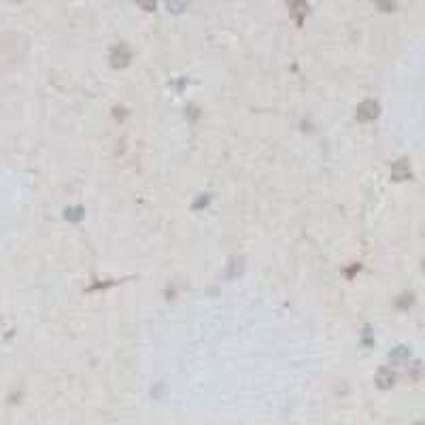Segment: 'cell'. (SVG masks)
I'll return each instance as SVG.
<instances>
[{
    "label": "cell",
    "instance_id": "obj_1",
    "mask_svg": "<svg viewBox=\"0 0 425 425\" xmlns=\"http://www.w3.org/2000/svg\"><path fill=\"white\" fill-rule=\"evenodd\" d=\"M128 60H130V51L128 49H124V47H117V49H113V55H111V64L115 68H124L126 64H128Z\"/></svg>",
    "mask_w": 425,
    "mask_h": 425
},
{
    "label": "cell",
    "instance_id": "obj_2",
    "mask_svg": "<svg viewBox=\"0 0 425 425\" xmlns=\"http://www.w3.org/2000/svg\"><path fill=\"white\" fill-rule=\"evenodd\" d=\"M374 115H376V105H374L372 100H366L364 105L357 108V117H359V119H364V121L374 119Z\"/></svg>",
    "mask_w": 425,
    "mask_h": 425
},
{
    "label": "cell",
    "instance_id": "obj_3",
    "mask_svg": "<svg viewBox=\"0 0 425 425\" xmlns=\"http://www.w3.org/2000/svg\"><path fill=\"white\" fill-rule=\"evenodd\" d=\"M376 381H378V387L381 389H389L391 385H394V376H391L387 370H381L378 372V376H376Z\"/></svg>",
    "mask_w": 425,
    "mask_h": 425
},
{
    "label": "cell",
    "instance_id": "obj_4",
    "mask_svg": "<svg viewBox=\"0 0 425 425\" xmlns=\"http://www.w3.org/2000/svg\"><path fill=\"white\" fill-rule=\"evenodd\" d=\"M408 162H400V164H396L394 166V172H391V177L394 179H404V177H408Z\"/></svg>",
    "mask_w": 425,
    "mask_h": 425
}]
</instances>
